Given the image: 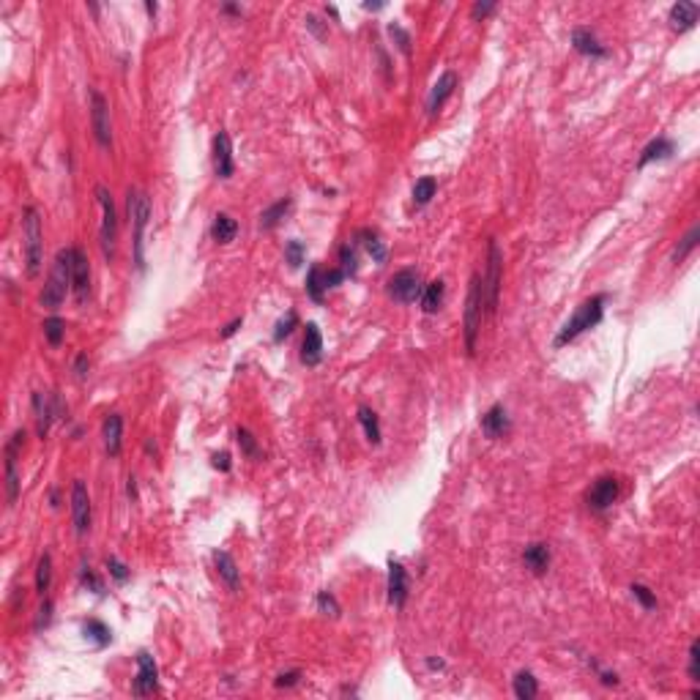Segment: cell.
<instances>
[{
  "mask_svg": "<svg viewBox=\"0 0 700 700\" xmlns=\"http://www.w3.org/2000/svg\"><path fill=\"white\" fill-rule=\"evenodd\" d=\"M72 263H74V247H69V249H60L55 254V263H52V274L47 279V285H44V290H41V306H47V309H58L63 299H66V293H69V285H72Z\"/></svg>",
  "mask_w": 700,
  "mask_h": 700,
  "instance_id": "6da1fadb",
  "label": "cell"
},
{
  "mask_svg": "<svg viewBox=\"0 0 700 700\" xmlns=\"http://www.w3.org/2000/svg\"><path fill=\"white\" fill-rule=\"evenodd\" d=\"M604 296H594V299L583 301L580 306H577V312L566 320V325L558 331V337H555V348H564V345H569L572 339H577L583 331H588V328H594V325L602 320V315H604Z\"/></svg>",
  "mask_w": 700,
  "mask_h": 700,
  "instance_id": "7a4b0ae2",
  "label": "cell"
},
{
  "mask_svg": "<svg viewBox=\"0 0 700 700\" xmlns=\"http://www.w3.org/2000/svg\"><path fill=\"white\" fill-rule=\"evenodd\" d=\"M126 211H129V222L134 227V263H137V268L143 271V266H145V257H143V235H145V227H148V219H150V197L145 192H140V189H129Z\"/></svg>",
  "mask_w": 700,
  "mask_h": 700,
  "instance_id": "3957f363",
  "label": "cell"
},
{
  "mask_svg": "<svg viewBox=\"0 0 700 700\" xmlns=\"http://www.w3.org/2000/svg\"><path fill=\"white\" fill-rule=\"evenodd\" d=\"M22 235H25V263L27 276H36L44 260V235H41V219L36 208H25L22 219Z\"/></svg>",
  "mask_w": 700,
  "mask_h": 700,
  "instance_id": "277c9868",
  "label": "cell"
},
{
  "mask_svg": "<svg viewBox=\"0 0 700 700\" xmlns=\"http://www.w3.org/2000/svg\"><path fill=\"white\" fill-rule=\"evenodd\" d=\"M500 268H503V254L495 238H490L487 247V274L481 276V301H484V315H493L498 306L500 290Z\"/></svg>",
  "mask_w": 700,
  "mask_h": 700,
  "instance_id": "5b68a950",
  "label": "cell"
},
{
  "mask_svg": "<svg viewBox=\"0 0 700 700\" xmlns=\"http://www.w3.org/2000/svg\"><path fill=\"white\" fill-rule=\"evenodd\" d=\"M481 315H484V301H481V276H471V287H468V301H465V348L474 356L476 353V337L481 328Z\"/></svg>",
  "mask_w": 700,
  "mask_h": 700,
  "instance_id": "8992f818",
  "label": "cell"
},
{
  "mask_svg": "<svg viewBox=\"0 0 700 700\" xmlns=\"http://www.w3.org/2000/svg\"><path fill=\"white\" fill-rule=\"evenodd\" d=\"M96 197H99L101 205V252L107 260H112L115 254V241H118V214H115V202H112V195L104 189V186H96Z\"/></svg>",
  "mask_w": 700,
  "mask_h": 700,
  "instance_id": "52a82bcc",
  "label": "cell"
},
{
  "mask_svg": "<svg viewBox=\"0 0 700 700\" xmlns=\"http://www.w3.org/2000/svg\"><path fill=\"white\" fill-rule=\"evenodd\" d=\"M389 296L402 304H413L416 299H422V279L416 268H402L389 279Z\"/></svg>",
  "mask_w": 700,
  "mask_h": 700,
  "instance_id": "ba28073f",
  "label": "cell"
},
{
  "mask_svg": "<svg viewBox=\"0 0 700 700\" xmlns=\"http://www.w3.org/2000/svg\"><path fill=\"white\" fill-rule=\"evenodd\" d=\"M621 495V484H618V479L616 476H602L597 479L594 484H591V490L585 493V500H588V506L594 509V512H604V509H610L616 500Z\"/></svg>",
  "mask_w": 700,
  "mask_h": 700,
  "instance_id": "9c48e42d",
  "label": "cell"
},
{
  "mask_svg": "<svg viewBox=\"0 0 700 700\" xmlns=\"http://www.w3.org/2000/svg\"><path fill=\"white\" fill-rule=\"evenodd\" d=\"M25 441V432L17 429L11 435V441L6 443V498H8V506L17 503V495H20V476H17V449L22 446Z\"/></svg>",
  "mask_w": 700,
  "mask_h": 700,
  "instance_id": "30bf717a",
  "label": "cell"
},
{
  "mask_svg": "<svg viewBox=\"0 0 700 700\" xmlns=\"http://www.w3.org/2000/svg\"><path fill=\"white\" fill-rule=\"evenodd\" d=\"M91 124H93V134L99 140V145L110 148L112 143V126H110V107L107 99L99 91H91Z\"/></svg>",
  "mask_w": 700,
  "mask_h": 700,
  "instance_id": "8fae6325",
  "label": "cell"
},
{
  "mask_svg": "<svg viewBox=\"0 0 700 700\" xmlns=\"http://www.w3.org/2000/svg\"><path fill=\"white\" fill-rule=\"evenodd\" d=\"M159 689V668L153 662L148 651H140L137 654V678H134V695L137 698H145V695H153Z\"/></svg>",
  "mask_w": 700,
  "mask_h": 700,
  "instance_id": "7c38bea8",
  "label": "cell"
},
{
  "mask_svg": "<svg viewBox=\"0 0 700 700\" xmlns=\"http://www.w3.org/2000/svg\"><path fill=\"white\" fill-rule=\"evenodd\" d=\"M72 520H74V531L82 536L91 531V495L85 481L77 479L72 484Z\"/></svg>",
  "mask_w": 700,
  "mask_h": 700,
  "instance_id": "4fadbf2b",
  "label": "cell"
},
{
  "mask_svg": "<svg viewBox=\"0 0 700 700\" xmlns=\"http://www.w3.org/2000/svg\"><path fill=\"white\" fill-rule=\"evenodd\" d=\"M33 410H36V429H39V435L44 438V435L50 432L52 419L58 416L60 405H58V400H55L52 394H44V391H36V394H33Z\"/></svg>",
  "mask_w": 700,
  "mask_h": 700,
  "instance_id": "5bb4252c",
  "label": "cell"
},
{
  "mask_svg": "<svg viewBox=\"0 0 700 700\" xmlns=\"http://www.w3.org/2000/svg\"><path fill=\"white\" fill-rule=\"evenodd\" d=\"M72 287H74V296L79 304L88 299V293H91V263L85 257V252L77 249V247H74V263H72Z\"/></svg>",
  "mask_w": 700,
  "mask_h": 700,
  "instance_id": "9a60e30c",
  "label": "cell"
},
{
  "mask_svg": "<svg viewBox=\"0 0 700 700\" xmlns=\"http://www.w3.org/2000/svg\"><path fill=\"white\" fill-rule=\"evenodd\" d=\"M235 170L233 164V145H230V134L227 131H219L214 137V173L219 178H230Z\"/></svg>",
  "mask_w": 700,
  "mask_h": 700,
  "instance_id": "2e32d148",
  "label": "cell"
},
{
  "mask_svg": "<svg viewBox=\"0 0 700 700\" xmlns=\"http://www.w3.org/2000/svg\"><path fill=\"white\" fill-rule=\"evenodd\" d=\"M101 438H104V449L110 457H118L121 446H124V416L121 413H110L101 427Z\"/></svg>",
  "mask_w": 700,
  "mask_h": 700,
  "instance_id": "e0dca14e",
  "label": "cell"
},
{
  "mask_svg": "<svg viewBox=\"0 0 700 700\" xmlns=\"http://www.w3.org/2000/svg\"><path fill=\"white\" fill-rule=\"evenodd\" d=\"M454 88H457V74H454V72H443V74L438 77V82L432 85L429 96H427V112L435 115V112L443 107V101L454 93Z\"/></svg>",
  "mask_w": 700,
  "mask_h": 700,
  "instance_id": "ac0fdd59",
  "label": "cell"
},
{
  "mask_svg": "<svg viewBox=\"0 0 700 700\" xmlns=\"http://www.w3.org/2000/svg\"><path fill=\"white\" fill-rule=\"evenodd\" d=\"M481 429H484V435H487V438H493V441H498V438H506V435H509L512 422H509V416H506L503 405H493V408L481 416Z\"/></svg>",
  "mask_w": 700,
  "mask_h": 700,
  "instance_id": "d6986e66",
  "label": "cell"
},
{
  "mask_svg": "<svg viewBox=\"0 0 700 700\" xmlns=\"http://www.w3.org/2000/svg\"><path fill=\"white\" fill-rule=\"evenodd\" d=\"M320 358H323V334L315 323H306L304 345H301V361L315 367V364H320Z\"/></svg>",
  "mask_w": 700,
  "mask_h": 700,
  "instance_id": "ffe728a7",
  "label": "cell"
},
{
  "mask_svg": "<svg viewBox=\"0 0 700 700\" xmlns=\"http://www.w3.org/2000/svg\"><path fill=\"white\" fill-rule=\"evenodd\" d=\"M408 599V575L405 566L397 561H389V602L394 607H402Z\"/></svg>",
  "mask_w": 700,
  "mask_h": 700,
  "instance_id": "44dd1931",
  "label": "cell"
},
{
  "mask_svg": "<svg viewBox=\"0 0 700 700\" xmlns=\"http://www.w3.org/2000/svg\"><path fill=\"white\" fill-rule=\"evenodd\" d=\"M698 14H700V6H698V3H687V0H678L673 8H670V27H673V30H678V33H684V30L695 27V22H698Z\"/></svg>",
  "mask_w": 700,
  "mask_h": 700,
  "instance_id": "7402d4cb",
  "label": "cell"
},
{
  "mask_svg": "<svg viewBox=\"0 0 700 700\" xmlns=\"http://www.w3.org/2000/svg\"><path fill=\"white\" fill-rule=\"evenodd\" d=\"M523 564L525 569H531L533 575H545L547 566H550V547L536 542V545H528L523 552Z\"/></svg>",
  "mask_w": 700,
  "mask_h": 700,
  "instance_id": "603a6c76",
  "label": "cell"
},
{
  "mask_svg": "<svg viewBox=\"0 0 700 700\" xmlns=\"http://www.w3.org/2000/svg\"><path fill=\"white\" fill-rule=\"evenodd\" d=\"M214 564H216V572H219V577L227 583V588H230V591H238V588H241V572H238V566H235L233 555L225 552V550H216L214 552Z\"/></svg>",
  "mask_w": 700,
  "mask_h": 700,
  "instance_id": "cb8c5ba5",
  "label": "cell"
},
{
  "mask_svg": "<svg viewBox=\"0 0 700 700\" xmlns=\"http://www.w3.org/2000/svg\"><path fill=\"white\" fill-rule=\"evenodd\" d=\"M572 44H575V50L580 55H588V58H604L607 55V47H602L597 41V36L591 30H585V27H577L572 33Z\"/></svg>",
  "mask_w": 700,
  "mask_h": 700,
  "instance_id": "d4e9b609",
  "label": "cell"
},
{
  "mask_svg": "<svg viewBox=\"0 0 700 700\" xmlns=\"http://www.w3.org/2000/svg\"><path fill=\"white\" fill-rule=\"evenodd\" d=\"M673 153H675L673 140H668V137H656L654 143H649V145H646L643 156H640V162H637V167H646V164H651V162L668 159V156H673Z\"/></svg>",
  "mask_w": 700,
  "mask_h": 700,
  "instance_id": "484cf974",
  "label": "cell"
},
{
  "mask_svg": "<svg viewBox=\"0 0 700 700\" xmlns=\"http://www.w3.org/2000/svg\"><path fill=\"white\" fill-rule=\"evenodd\" d=\"M238 233V222L230 216V214H216L214 225H211V238L219 241V244H230Z\"/></svg>",
  "mask_w": 700,
  "mask_h": 700,
  "instance_id": "4316f807",
  "label": "cell"
},
{
  "mask_svg": "<svg viewBox=\"0 0 700 700\" xmlns=\"http://www.w3.org/2000/svg\"><path fill=\"white\" fill-rule=\"evenodd\" d=\"M443 296H446V285L441 279L429 282L424 287V293H422V309H424L427 315H435L441 309V304H443Z\"/></svg>",
  "mask_w": 700,
  "mask_h": 700,
  "instance_id": "83f0119b",
  "label": "cell"
},
{
  "mask_svg": "<svg viewBox=\"0 0 700 700\" xmlns=\"http://www.w3.org/2000/svg\"><path fill=\"white\" fill-rule=\"evenodd\" d=\"M290 205H293L290 197H282V200L274 202L271 208H266V211L260 214V227H263V230H274V227L285 219V214L290 211Z\"/></svg>",
  "mask_w": 700,
  "mask_h": 700,
  "instance_id": "f1b7e54d",
  "label": "cell"
},
{
  "mask_svg": "<svg viewBox=\"0 0 700 700\" xmlns=\"http://www.w3.org/2000/svg\"><path fill=\"white\" fill-rule=\"evenodd\" d=\"M82 632H85V637L88 640H93L99 649H104L110 640H112V632H110V626L101 624L99 618H88L85 624H82Z\"/></svg>",
  "mask_w": 700,
  "mask_h": 700,
  "instance_id": "f546056e",
  "label": "cell"
},
{
  "mask_svg": "<svg viewBox=\"0 0 700 700\" xmlns=\"http://www.w3.org/2000/svg\"><path fill=\"white\" fill-rule=\"evenodd\" d=\"M536 692H539V684H536V678L531 670H520V673L514 675V695L520 700H533L536 698Z\"/></svg>",
  "mask_w": 700,
  "mask_h": 700,
  "instance_id": "4dcf8cb0",
  "label": "cell"
},
{
  "mask_svg": "<svg viewBox=\"0 0 700 700\" xmlns=\"http://www.w3.org/2000/svg\"><path fill=\"white\" fill-rule=\"evenodd\" d=\"M358 422L364 427V432H367V441H370L372 446H377V443H380V424H377L375 410L367 408V405H361V408H358Z\"/></svg>",
  "mask_w": 700,
  "mask_h": 700,
  "instance_id": "1f68e13d",
  "label": "cell"
},
{
  "mask_svg": "<svg viewBox=\"0 0 700 700\" xmlns=\"http://www.w3.org/2000/svg\"><path fill=\"white\" fill-rule=\"evenodd\" d=\"M50 585H52V558L50 552H44L39 558V566H36V591L44 597L50 591Z\"/></svg>",
  "mask_w": 700,
  "mask_h": 700,
  "instance_id": "d6a6232c",
  "label": "cell"
},
{
  "mask_svg": "<svg viewBox=\"0 0 700 700\" xmlns=\"http://www.w3.org/2000/svg\"><path fill=\"white\" fill-rule=\"evenodd\" d=\"M323 293H325L323 268H320V266H312V268H309V274H306V296L320 304V301H323Z\"/></svg>",
  "mask_w": 700,
  "mask_h": 700,
  "instance_id": "836d02e7",
  "label": "cell"
},
{
  "mask_svg": "<svg viewBox=\"0 0 700 700\" xmlns=\"http://www.w3.org/2000/svg\"><path fill=\"white\" fill-rule=\"evenodd\" d=\"M435 189H438V181L435 178H419L416 183H413V202L416 205H427V202L435 197Z\"/></svg>",
  "mask_w": 700,
  "mask_h": 700,
  "instance_id": "e575fe53",
  "label": "cell"
},
{
  "mask_svg": "<svg viewBox=\"0 0 700 700\" xmlns=\"http://www.w3.org/2000/svg\"><path fill=\"white\" fill-rule=\"evenodd\" d=\"M235 441H238V446H241V451L249 457V460H260L263 457V451H260V446H257V441H254V435H252L249 429H238L235 432Z\"/></svg>",
  "mask_w": 700,
  "mask_h": 700,
  "instance_id": "d590c367",
  "label": "cell"
},
{
  "mask_svg": "<svg viewBox=\"0 0 700 700\" xmlns=\"http://www.w3.org/2000/svg\"><path fill=\"white\" fill-rule=\"evenodd\" d=\"M361 238H364L367 252L372 254V260H375V263H383V260H386V247H383V241L377 238L375 230H361Z\"/></svg>",
  "mask_w": 700,
  "mask_h": 700,
  "instance_id": "8d00e7d4",
  "label": "cell"
},
{
  "mask_svg": "<svg viewBox=\"0 0 700 700\" xmlns=\"http://www.w3.org/2000/svg\"><path fill=\"white\" fill-rule=\"evenodd\" d=\"M41 328H44V337H47V342H50V345H60V342H63V337H66V323H63L60 318H55V315L47 318Z\"/></svg>",
  "mask_w": 700,
  "mask_h": 700,
  "instance_id": "74e56055",
  "label": "cell"
},
{
  "mask_svg": "<svg viewBox=\"0 0 700 700\" xmlns=\"http://www.w3.org/2000/svg\"><path fill=\"white\" fill-rule=\"evenodd\" d=\"M698 238H700V227L695 225L692 230H689V233H687V235H684V238H681V247L673 252V263H675V266H678L681 260H687V254H689V252L698 247Z\"/></svg>",
  "mask_w": 700,
  "mask_h": 700,
  "instance_id": "f35d334b",
  "label": "cell"
},
{
  "mask_svg": "<svg viewBox=\"0 0 700 700\" xmlns=\"http://www.w3.org/2000/svg\"><path fill=\"white\" fill-rule=\"evenodd\" d=\"M339 268L345 271V276H353L356 274V268H358V254H356V244H345L342 249H339Z\"/></svg>",
  "mask_w": 700,
  "mask_h": 700,
  "instance_id": "ab89813d",
  "label": "cell"
},
{
  "mask_svg": "<svg viewBox=\"0 0 700 700\" xmlns=\"http://www.w3.org/2000/svg\"><path fill=\"white\" fill-rule=\"evenodd\" d=\"M304 254H306V247H304L301 241H290V244L285 247V260H287L290 268H299L301 263H304Z\"/></svg>",
  "mask_w": 700,
  "mask_h": 700,
  "instance_id": "60d3db41",
  "label": "cell"
},
{
  "mask_svg": "<svg viewBox=\"0 0 700 700\" xmlns=\"http://www.w3.org/2000/svg\"><path fill=\"white\" fill-rule=\"evenodd\" d=\"M299 325V315L296 312H287V318H282L279 323H276V331H274V339L276 342H282L285 337H290L293 334V328Z\"/></svg>",
  "mask_w": 700,
  "mask_h": 700,
  "instance_id": "b9f144b4",
  "label": "cell"
},
{
  "mask_svg": "<svg viewBox=\"0 0 700 700\" xmlns=\"http://www.w3.org/2000/svg\"><path fill=\"white\" fill-rule=\"evenodd\" d=\"M79 580H82V585L88 588V591H93V594H104V583L99 580V575L91 569V566H82V572H79Z\"/></svg>",
  "mask_w": 700,
  "mask_h": 700,
  "instance_id": "7bdbcfd3",
  "label": "cell"
},
{
  "mask_svg": "<svg viewBox=\"0 0 700 700\" xmlns=\"http://www.w3.org/2000/svg\"><path fill=\"white\" fill-rule=\"evenodd\" d=\"M107 569H110V575L115 577L118 583H126L129 575H131V572H129V566H126L124 561H118L115 555H107Z\"/></svg>",
  "mask_w": 700,
  "mask_h": 700,
  "instance_id": "ee69618b",
  "label": "cell"
},
{
  "mask_svg": "<svg viewBox=\"0 0 700 700\" xmlns=\"http://www.w3.org/2000/svg\"><path fill=\"white\" fill-rule=\"evenodd\" d=\"M318 607H320V613H325V616H339V604H337V599H334V594H328V591H320L318 594Z\"/></svg>",
  "mask_w": 700,
  "mask_h": 700,
  "instance_id": "f6af8a7d",
  "label": "cell"
},
{
  "mask_svg": "<svg viewBox=\"0 0 700 700\" xmlns=\"http://www.w3.org/2000/svg\"><path fill=\"white\" fill-rule=\"evenodd\" d=\"M632 594H635V599L640 602V604H643L646 610H654V607H656V597L651 594V591H649V588H646V585L635 583V585H632Z\"/></svg>",
  "mask_w": 700,
  "mask_h": 700,
  "instance_id": "bcb514c9",
  "label": "cell"
},
{
  "mask_svg": "<svg viewBox=\"0 0 700 700\" xmlns=\"http://www.w3.org/2000/svg\"><path fill=\"white\" fill-rule=\"evenodd\" d=\"M389 33H391V36L397 39V47H400L405 55H410V36H408V33H405V30H402L397 22H391V25H389Z\"/></svg>",
  "mask_w": 700,
  "mask_h": 700,
  "instance_id": "7dc6e473",
  "label": "cell"
},
{
  "mask_svg": "<svg viewBox=\"0 0 700 700\" xmlns=\"http://www.w3.org/2000/svg\"><path fill=\"white\" fill-rule=\"evenodd\" d=\"M689 678H692V681H700V646H698V640L689 646Z\"/></svg>",
  "mask_w": 700,
  "mask_h": 700,
  "instance_id": "c3c4849f",
  "label": "cell"
},
{
  "mask_svg": "<svg viewBox=\"0 0 700 700\" xmlns=\"http://www.w3.org/2000/svg\"><path fill=\"white\" fill-rule=\"evenodd\" d=\"M88 370H91V358H88V353H79L74 358V375L82 380V377H88Z\"/></svg>",
  "mask_w": 700,
  "mask_h": 700,
  "instance_id": "681fc988",
  "label": "cell"
},
{
  "mask_svg": "<svg viewBox=\"0 0 700 700\" xmlns=\"http://www.w3.org/2000/svg\"><path fill=\"white\" fill-rule=\"evenodd\" d=\"M50 618H52V602H50V599H44V604H41V610H39V618H36V629L47 626V624H50Z\"/></svg>",
  "mask_w": 700,
  "mask_h": 700,
  "instance_id": "f907efd6",
  "label": "cell"
},
{
  "mask_svg": "<svg viewBox=\"0 0 700 700\" xmlns=\"http://www.w3.org/2000/svg\"><path fill=\"white\" fill-rule=\"evenodd\" d=\"M299 678H301V670L282 673V675H276V687H293V684H299Z\"/></svg>",
  "mask_w": 700,
  "mask_h": 700,
  "instance_id": "816d5d0a",
  "label": "cell"
},
{
  "mask_svg": "<svg viewBox=\"0 0 700 700\" xmlns=\"http://www.w3.org/2000/svg\"><path fill=\"white\" fill-rule=\"evenodd\" d=\"M211 460H214V468H219V471H225V474L230 471V454H227V451H222V454H214Z\"/></svg>",
  "mask_w": 700,
  "mask_h": 700,
  "instance_id": "f5cc1de1",
  "label": "cell"
},
{
  "mask_svg": "<svg viewBox=\"0 0 700 700\" xmlns=\"http://www.w3.org/2000/svg\"><path fill=\"white\" fill-rule=\"evenodd\" d=\"M490 11H495V3H476L471 14H474V20H479V17H487Z\"/></svg>",
  "mask_w": 700,
  "mask_h": 700,
  "instance_id": "db71d44e",
  "label": "cell"
},
{
  "mask_svg": "<svg viewBox=\"0 0 700 700\" xmlns=\"http://www.w3.org/2000/svg\"><path fill=\"white\" fill-rule=\"evenodd\" d=\"M241 323H244V320H241V318H235V320H233V323H227L225 328H222V339H227V337H233V334H235V331H238V328H241Z\"/></svg>",
  "mask_w": 700,
  "mask_h": 700,
  "instance_id": "11a10c76",
  "label": "cell"
},
{
  "mask_svg": "<svg viewBox=\"0 0 700 700\" xmlns=\"http://www.w3.org/2000/svg\"><path fill=\"white\" fill-rule=\"evenodd\" d=\"M129 495L137 498V484H134V479H129Z\"/></svg>",
  "mask_w": 700,
  "mask_h": 700,
  "instance_id": "9f6ffc18",
  "label": "cell"
},
{
  "mask_svg": "<svg viewBox=\"0 0 700 700\" xmlns=\"http://www.w3.org/2000/svg\"><path fill=\"white\" fill-rule=\"evenodd\" d=\"M364 8L367 11H377V8H383V3H364Z\"/></svg>",
  "mask_w": 700,
  "mask_h": 700,
  "instance_id": "6f0895ef",
  "label": "cell"
},
{
  "mask_svg": "<svg viewBox=\"0 0 700 700\" xmlns=\"http://www.w3.org/2000/svg\"><path fill=\"white\" fill-rule=\"evenodd\" d=\"M225 11L227 14H241V8H238V6H225Z\"/></svg>",
  "mask_w": 700,
  "mask_h": 700,
  "instance_id": "680465c9",
  "label": "cell"
}]
</instances>
